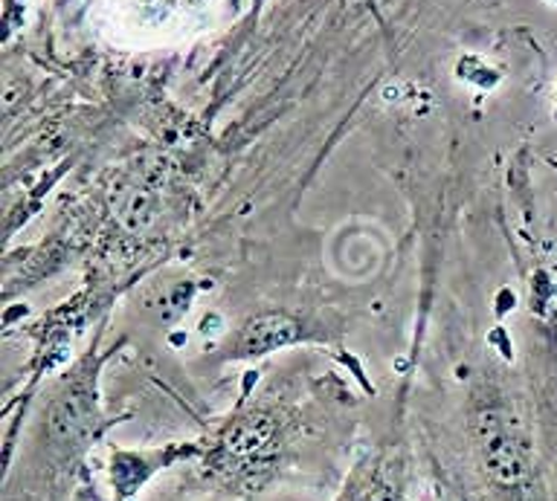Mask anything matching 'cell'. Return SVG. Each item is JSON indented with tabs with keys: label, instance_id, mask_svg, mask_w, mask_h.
Segmentation results:
<instances>
[{
	"label": "cell",
	"instance_id": "1",
	"mask_svg": "<svg viewBox=\"0 0 557 501\" xmlns=\"http://www.w3.org/2000/svg\"><path fill=\"white\" fill-rule=\"evenodd\" d=\"M195 447L186 443V447H165L160 452H113L111 476H113V490H116V499H131L137 493V487H143L148 478L154 476L157 469L172 464L181 455H191Z\"/></svg>",
	"mask_w": 557,
	"mask_h": 501
},
{
	"label": "cell",
	"instance_id": "2",
	"mask_svg": "<svg viewBox=\"0 0 557 501\" xmlns=\"http://www.w3.org/2000/svg\"><path fill=\"white\" fill-rule=\"evenodd\" d=\"M299 337H302V328H299L294 320L276 316V313H273V316H259V320H252L250 325L242 330L235 356L268 354L273 348L290 346V342H296Z\"/></svg>",
	"mask_w": 557,
	"mask_h": 501
}]
</instances>
